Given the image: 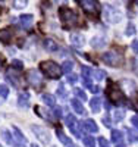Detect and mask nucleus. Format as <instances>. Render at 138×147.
<instances>
[{
	"label": "nucleus",
	"instance_id": "nucleus-5",
	"mask_svg": "<svg viewBox=\"0 0 138 147\" xmlns=\"http://www.w3.org/2000/svg\"><path fill=\"white\" fill-rule=\"evenodd\" d=\"M102 60L106 63V65H110V66H119L122 65V56L120 55H116L113 52H107L102 56Z\"/></svg>",
	"mask_w": 138,
	"mask_h": 147
},
{
	"label": "nucleus",
	"instance_id": "nucleus-33",
	"mask_svg": "<svg viewBox=\"0 0 138 147\" xmlns=\"http://www.w3.org/2000/svg\"><path fill=\"white\" fill-rule=\"evenodd\" d=\"M98 146L100 147H110V143L104 137H98Z\"/></svg>",
	"mask_w": 138,
	"mask_h": 147
},
{
	"label": "nucleus",
	"instance_id": "nucleus-24",
	"mask_svg": "<svg viewBox=\"0 0 138 147\" xmlns=\"http://www.w3.org/2000/svg\"><path fill=\"white\" fill-rule=\"evenodd\" d=\"M6 80H7V81H9L12 85H15V87L18 85V80H16V77H13V75H12V72H10V71L6 74Z\"/></svg>",
	"mask_w": 138,
	"mask_h": 147
},
{
	"label": "nucleus",
	"instance_id": "nucleus-45",
	"mask_svg": "<svg viewBox=\"0 0 138 147\" xmlns=\"http://www.w3.org/2000/svg\"><path fill=\"white\" fill-rule=\"evenodd\" d=\"M2 66H3V60L0 59V69H2Z\"/></svg>",
	"mask_w": 138,
	"mask_h": 147
},
{
	"label": "nucleus",
	"instance_id": "nucleus-43",
	"mask_svg": "<svg viewBox=\"0 0 138 147\" xmlns=\"http://www.w3.org/2000/svg\"><path fill=\"white\" fill-rule=\"evenodd\" d=\"M103 124H106V127H110V122H109V119H107V118H104V119H103Z\"/></svg>",
	"mask_w": 138,
	"mask_h": 147
},
{
	"label": "nucleus",
	"instance_id": "nucleus-16",
	"mask_svg": "<svg viewBox=\"0 0 138 147\" xmlns=\"http://www.w3.org/2000/svg\"><path fill=\"white\" fill-rule=\"evenodd\" d=\"M90 107L93 112L98 113L100 112V107H102V100L98 99V97H93V99L90 100Z\"/></svg>",
	"mask_w": 138,
	"mask_h": 147
},
{
	"label": "nucleus",
	"instance_id": "nucleus-11",
	"mask_svg": "<svg viewBox=\"0 0 138 147\" xmlns=\"http://www.w3.org/2000/svg\"><path fill=\"white\" fill-rule=\"evenodd\" d=\"M32 19H34L32 15H21V16H19V24H21V27L25 28V30L30 28L31 24H32Z\"/></svg>",
	"mask_w": 138,
	"mask_h": 147
},
{
	"label": "nucleus",
	"instance_id": "nucleus-3",
	"mask_svg": "<svg viewBox=\"0 0 138 147\" xmlns=\"http://www.w3.org/2000/svg\"><path fill=\"white\" fill-rule=\"evenodd\" d=\"M78 6L90 16H98L100 13V3L97 0H77Z\"/></svg>",
	"mask_w": 138,
	"mask_h": 147
},
{
	"label": "nucleus",
	"instance_id": "nucleus-6",
	"mask_svg": "<svg viewBox=\"0 0 138 147\" xmlns=\"http://www.w3.org/2000/svg\"><path fill=\"white\" fill-rule=\"evenodd\" d=\"M27 81H28V84L31 85V87L40 88V85H41V75H40V72L37 69H30L28 74H27Z\"/></svg>",
	"mask_w": 138,
	"mask_h": 147
},
{
	"label": "nucleus",
	"instance_id": "nucleus-44",
	"mask_svg": "<svg viewBox=\"0 0 138 147\" xmlns=\"http://www.w3.org/2000/svg\"><path fill=\"white\" fill-rule=\"evenodd\" d=\"M104 107H106L107 110H110V103H109V102H104Z\"/></svg>",
	"mask_w": 138,
	"mask_h": 147
},
{
	"label": "nucleus",
	"instance_id": "nucleus-22",
	"mask_svg": "<svg viewBox=\"0 0 138 147\" xmlns=\"http://www.w3.org/2000/svg\"><path fill=\"white\" fill-rule=\"evenodd\" d=\"M73 68V63L71 62V60H66V62H63V65H62V71H63V74H69Z\"/></svg>",
	"mask_w": 138,
	"mask_h": 147
},
{
	"label": "nucleus",
	"instance_id": "nucleus-28",
	"mask_svg": "<svg viewBox=\"0 0 138 147\" xmlns=\"http://www.w3.org/2000/svg\"><path fill=\"white\" fill-rule=\"evenodd\" d=\"M75 96H77L78 99H81V100H87V94L84 93L82 88H75Z\"/></svg>",
	"mask_w": 138,
	"mask_h": 147
},
{
	"label": "nucleus",
	"instance_id": "nucleus-1",
	"mask_svg": "<svg viewBox=\"0 0 138 147\" xmlns=\"http://www.w3.org/2000/svg\"><path fill=\"white\" fill-rule=\"evenodd\" d=\"M59 16H60V19H62V24H63V28H65V30H71L72 27L77 25V22H78L77 13H75L72 9L66 7V6H63V7L59 9Z\"/></svg>",
	"mask_w": 138,
	"mask_h": 147
},
{
	"label": "nucleus",
	"instance_id": "nucleus-10",
	"mask_svg": "<svg viewBox=\"0 0 138 147\" xmlns=\"http://www.w3.org/2000/svg\"><path fill=\"white\" fill-rule=\"evenodd\" d=\"M56 136L59 137L60 143L63 144V146H66V147H75V146H73V143H72V140H71L69 137H66L62 129H56Z\"/></svg>",
	"mask_w": 138,
	"mask_h": 147
},
{
	"label": "nucleus",
	"instance_id": "nucleus-34",
	"mask_svg": "<svg viewBox=\"0 0 138 147\" xmlns=\"http://www.w3.org/2000/svg\"><path fill=\"white\" fill-rule=\"evenodd\" d=\"M2 136H3V140H5L7 144H12V136H10V132H9V131H3Z\"/></svg>",
	"mask_w": 138,
	"mask_h": 147
},
{
	"label": "nucleus",
	"instance_id": "nucleus-36",
	"mask_svg": "<svg viewBox=\"0 0 138 147\" xmlns=\"http://www.w3.org/2000/svg\"><path fill=\"white\" fill-rule=\"evenodd\" d=\"M53 116H55L56 119L62 118V109H60V107H55V109H53Z\"/></svg>",
	"mask_w": 138,
	"mask_h": 147
},
{
	"label": "nucleus",
	"instance_id": "nucleus-29",
	"mask_svg": "<svg viewBox=\"0 0 138 147\" xmlns=\"http://www.w3.org/2000/svg\"><path fill=\"white\" fill-rule=\"evenodd\" d=\"M7 94H9V88L6 87L5 84H2L0 85V97H2V99H6Z\"/></svg>",
	"mask_w": 138,
	"mask_h": 147
},
{
	"label": "nucleus",
	"instance_id": "nucleus-20",
	"mask_svg": "<svg viewBox=\"0 0 138 147\" xmlns=\"http://www.w3.org/2000/svg\"><path fill=\"white\" fill-rule=\"evenodd\" d=\"M44 47H46V50H48V52H56V50H57V44H56L55 40H52V38L44 40Z\"/></svg>",
	"mask_w": 138,
	"mask_h": 147
},
{
	"label": "nucleus",
	"instance_id": "nucleus-37",
	"mask_svg": "<svg viewBox=\"0 0 138 147\" xmlns=\"http://www.w3.org/2000/svg\"><path fill=\"white\" fill-rule=\"evenodd\" d=\"M84 87H87L88 90H91L94 85H93V82H91V80L90 78H84Z\"/></svg>",
	"mask_w": 138,
	"mask_h": 147
},
{
	"label": "nucleus",
	"instance_id": "nucleus-39",
	"mask_svg": "<svg viewBox=\"0 0 138 147\" xmlns=\"http://www.w3.org/2000/svg\"><path fill=\"white\" fill-rule=\"evenodd\" d=\"M77 81H78V77H77V75H69V77H68V82H69V84H75Z\"/></svg>",
	"mask_w": 138,
	"mask_h": 147
},
{
	"label": "nucleus",
	"instance_id": "nucleus-41",
	"mask_svg": "<svg viewBox=\"0 0 138 147\" xmlns=\"http://www.w3.org/2000/svg\"><path fill=\"white\" fill-rule=\"evenodd\" d=\"M132 49H134V52L138 55V41H134L132 43Z\"/></svg>",
	"mask_w": 138,
	"mask_h": 147
},
{
	"label": "nucleus",
	"instance_id": "nucleus-26",
	"mask_svg": "<svg viewBox=\"0 0 138 147\" xmlns=\"http://www.w3.org/2000/svg\"><path fill=\"white\" fill-rule=\"evenodd\" d=\"M22 68H24V63L21 62V60H12V69L22 71Z\"/></svg>",
	"mask_w": 138,
	"mask_h": 147
},
{
	"label": "nucleus",
	"instance_id": "nucleus-14",
	"mask_svg": "<svg viewBox=\"0 0 138 147\" xmlns=\"http://www.w3.org/2000/svg\"><path fill=\"white\" fill-rule=\"evenodd\" d=\"M30 105V94L27 93H21L19 97H18V106L21 107H27Z\"/></svg>",
	"mask_w": 138,
	"mask_h": 147
},
{
	"label": "nucleus",
	"instance_id": "nucleus-35",
	"mask_svg": "<svg viewBox=\"0 0 138 147\" xmlns=\"http://www.w3.org/2000/svg\"><path fill=\"white\" fill-rule=\"evenodd\" d=\"M90 74H91V69L88 66H82V77L84 78H90Z\"/></svg>",
	"mask_w": 138,
	"mask_h": 147
},
{
	"label": "nucleus",
	"instance_id": "nucleus-4",
	"mask_svg": "<svg viewBox=\"0 0 138 147\" xmlns=\"http://www.w3.org/2000/svg\"><path fill=\"white\" fill-rule=\"evenodd\" d=\"M66 125L71 129V132L75 136V138H81L82 137L81 129H79V122L77 121V118H75L73 115H68L66 116Z\"/></svg>",
	"mask_w": 138,
	"mask_h": 147
},
{
	"label": "nucleus",
	"instance_id": "nucleus-25",
	"mask_svg": "<svg viewBox=\"0 0 138 147\" xmlns=\"http://www.w3.org/2000/svg\"><path fill=\"white\" fill-rule=\"evenodd\" d=\"M57 96L60 97V99H66V96H68V93H66V90H65V87L63 85H59L57 87Z\"/></svg>",
	"mask_w": 138,
	"mask_h": 147
},
{
	"label": "nucleus",
	"instance_id": "nucleus-8",
	"mask_svg": "<svg viewBox=\"0 0 138 147\" xmlns=\"http://www.w3.org/2000/svg\"><path fill=\"white\" fill-rule=\"evenodd\" d=\"M31 129H32V132L37 136V138L41 140V143L48 144V141H50V136H48V132H47L43 127H40V125H31Z\"/></svg>",
	"mask_w": 138,
	"mask_h": 147
},
{
	"label": "nucleus",
	"instance_id": "nucleus-47",
	"mask_svg": "<svg viewBox=\"0 0 138 147\" xmlns=\"http://www.w3.org/2000/svg\"><path fill=\"white\" fill-rule=\"evenodd\" d=\"M125 3H128V5H129V3H131V0H125Z\"/></svg>",
	"mask_w": 138,
	"mask_h": 147
},
{
	"label": "nucleus",
	"instance_id": "nucleus-17",
	"mask_svg": "<svg viewBox=\"0 0 138 147\" xmlns=\"http://www.w3.org/2000/svg\"><path fill=\"white\" fill-rule=\"evenodd\" d=\"M71 106H72V109L75 110V113H79V115H84V106H82V103H81L79 100H77V99H73V100L71 102Z\"/></svg>",
	"mask_w": 138,
	"mask_h": 147
},
{
	"label": "nucleus",
	"instance_id": "nucleus-13",
	"mask_svg": "<svg viewBox=\"0 0 138 147\" xmlns=\"http://www.w3.org/2000/svg\"><path fill=\"white\" fill-rule=\"evenodd\" d=\"M13 138L16 140V146H25L27 144V140H25V137L22 136V132L16 127L13 128Z\"/></svg>",
	"mask_w": 138,
	"mask_h": 147
},
{
	"label": "nucleus",
	"instance_id": "nucleus-40",
	"mask_svg": "<svg viewBox=\"0 0 138 147\" xmlns=\"http://www.w3.org/2000/svg\"><path fill=\"white\" fill-rule=\"evenodd\" d=\"M131 122H132V125L138 129V115H135V116H132V119H131Z\"/></svg>",
	"mask_w": 138,
	"mask_h": 147
},
{
	"label": "nucleus",
	"instance_id": "nucleus-31",
	"mask_svg": "<svg viewBox=\"0 0 138 147\" xmlns=\"http://www.w3.org/2000/svg\"><path fill=\"white\" fill-rule=\"evenodd\" d=\"M35 113L38 115V116H41V118H44V119H50V118L46 115V110H44V109H41L40 106H37V107H35Z\"/></svg>",
	"mask_w": 138,
	"mask_h": 147
},
{
	"label": "nucleus",
	"instance_id": "nucleus-38",
	"mask_svg": "<svg viewBox=\"0 0 138 147\" xmlns=\"http://www.w3.org/2000/svg\"><path fill=\"white\" fill-rule=\"evenodd\" d=\"M135 34V27L132 25V24H129V25L127 27V35H132Z\"/></svg>",
	"mask_w": 138,
	"mask_h": 147
},
{
	"label": "nucleus",
	"instance_id": "nucleus-15",
	"mask_svg": "<svg viewBox=\"0 0 138 147\" xmlns=\"http://www.w3.org/2000/svg\"><path fill=\"white\" fill-rule=\"evenodd\" d=\"M41 102H44V105L52 106V107H55V105H56V99H55V96L48 94V93H46V94H43V96H41Z\"/></svg>",
	"mask_w": 138,
	"mask_h": 147
},
{
	"label": "nucleus",
	"instance_id": "nucleus-18",
	"mask_svg": "<svg viewBox=\"0 0 138 147\" xmlns=\"http://www.w3.org/2000/svg\"><path fill=\"white\" fill-rule=\"evenodd\" d=\"M12 40V31L10 30H0V41L9 43Z\"/></svg>",
	"mask_w": 138,
	"mask_h": 147
},
{
	"label": "nucleus",
	"instance_id": "nucleus-21",
	"mask_svg": "<svg viewBox=\"0 0 138 147\" xmlns=\"http://www.w3.org/2000/svg\"><path fill=\"white\" fill-rule=\"evenodd\" d=\"M120 140H122V132L118 131V129H113V131H112V141L116 143V144H119Z\"/></svg>",
	"mask_w": 138,
	"mask_h": 147
},
{
	"label": "nucleus",
	"instance_id": "nucleus-23",
	"mask_svg": "<svg viewBox=\"0 0 138 147\" xmlns=\"http://www.w3.org/2000/svg\"><path fill=\"white\" fill-rule=\"evenodd\" d=\"M123 116H125V112H123V110H120V109H118L116 112H115V115H113V121L115 122H120L123 119Z\"/></svg>",
	"mask_w": 138,
	"mask_h": 147
},
{
	"label": "nucleus",
	"instance_id": "nucleus-30",
	"mask_svg": "<svg viewBox=\"0 0 138 147\" xmlns=\"http://www.w3.org/2000/svg\"><path fill=\"white\" fill-rule=\"evenodd\" d=\"M127 132H128V136H129V141H138V132H135V131H132V129H127Z\"/></svg>",
	"mask_w": 138,
	"mask_h": 147
},
{
	"label": "nucleus",
	"instance_id": "nucleus-27",
	"mask_svg": "<svg viewBox=\"0 0 138 147\" xmlns=\"http://www.w3.org/2000/svg\"><path fill=\"white\" fill-rule=\"evenodd\" d=\"M94 77H96V80L102 81V80H104V78H106L107 75H106V72H104V71L98 69V71H96V72H94Z\"/></svg>",
	"mask_w": 138,
	"mask_h": 147
},
{
	"label": "nucleus",
	"instance_id": "nucleus-7",
	"mask_svg": "<svg viewBox=\"0 0 138 147\" xmlns=\"http://www.w3.org/2000/svg\"><path fill=\"white\" fill-rule=\"evenodd\" d=\"M109 99L113 103H116V105H120L122 100H123L122 90H119L116 85H113V84H112V85L109 84Z\"/></svg>",
	"mask_w": 138,
	"mask_h": 147
},
{
	"label": "nucleus",
	"instance_id": "nucleus-32",
	"mask_svg": "<svg viewBox=\"0 0 138 147\" xmlns=\"http://www.w3.org/2000/svg\"><path fill=\"white\" fill-rule=\"evenodd\" d=\"M84 146H87V147H94V138H93V137H85V138H84Z\"/></svg>",
	"mask_w": 138,
	"mask_h": 147
},
{
	"label": "nucleus",
	"instance_id": "nucleus-9",
	"mask_svg": "<svg viewBox=\"0 0 138 147\" xmlns=\"http://www.w3.org/2000/svg\"><path fill=\"white\" fill-rule=\"evenodd\" d=\"M81 125L85 131H88V132H97L98 131V127L93 119H85L84 122H81Z\"/></svg>",
	"mask_w": 138,
	"mask_h": 147
},
{
	"label": "nucleus",
	"instance_id": "nucleus-48",
	"mask_svg": "<svg viewBox=\"0 0 138 147\" xmlns=\"http://www.w3.org/2000/svg\"><path fill=\"white\" fill-rule=\"evenodd\" d=\"M135 3H137V6H138V0H135Z\"/></svg>",
	"mask_w": 138,
	"mask_h": 147
},
{
	"label": "nucleus",
	"instance_id": "nucleus-12",
	"mask_svg": "<svg viewBox=\"0 0 138 147\" xmlns=\"http://www.w3.org/2000/svg\"><path fill=\"white\" fill-rule=\"evenodd\" d=\"M71 40H72V44L75 46V47H82L84 46V43H85V38H84V35H81V34H72L71 35Z\"/></svg>",
	"mask_w": 138,
	"mask_h": 147
},
{
	"label": "nucleus",
	"instance_id": "nucleus-46",
	"mask_svg": "<svg viewBox=\"0 0 138 147\" xmlns=\"http://www.w3.org/2000/svg\"><path fill=\"white\" fill-rule=\"evenodd\" d=\"M118 147H127V146H125V144H118Z\"/></svg>",
	"mask_w": 138,
	"mask_h": 147
},
{
	"label": "nucleus",
	"instance_id": "nucleus-49",
	"mask_svg": "<svg viewBox=\"0 0 138 147\" xmlns=\"http://www.w3.org/2000/svg\"><path fill=\"white\" fill-rule=\"evenodd\" d=\"M0 147H2V146H0Z\"/></svg>",
	"mask_w": 138,
	"mask_h": 147
},
{
	"label": "nucleus",
	"instance_id": "nucleus-2",
	"mask_svg": "<svg viewBox=\"0 0 138 147\" xmlns=\"http://www.w3.org/2000/svg\"><path fill=\"white\" fill-rule=\"evenodd\" d=\"M40 69L46 74L48 78H53V80L60 78L62 74H63L62 66H59L56 62H53V60H43V62L40 63Z\"/></svg>",
	"mask_w": 138,
	"mask_h": 147
},
{
	"label": "nucleus",
	"instance_id": "nucleus-19",
	"mask_svg": "<svg viewBox=\"0 0 138 147\" xmlns=\"http://www.w3.org/2000/svg\"><path fill=\"white\" fill-rule=\"evenodd\" d=\"M91 46L94 49H102L106 46V40L103 38V37H94V38L91 40Z\"/></svg>",
	"mask_w": 138,
	"mask_h": 147
},
{
	"label": "nucleus",
	"instance_id": "nucleus-42",
	"mask_svg": "<svg viewBox=\"0 0 138 147\" xmlns=\"http://www.w3.org/2000/svg\"><path fill=\"white\" fill-rule=\"evenodd\" d=\"M91 91H93L94 94H97V93H100V87H96V85H94V87L91 88Z\"/></svg>",
	"mask_w": 138,
	"mask_h": 147
}]
</instances>
